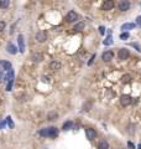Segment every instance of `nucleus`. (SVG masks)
Masks as SVG:
<instances>
[{
    "label": "nucleus",
    "instance_id": "1",
    "mask_svg": "<svg viewBox=\"0 0 141 149\" xmlns=\"http://www.w3.org/2000/svg\"><path fill=\"white\" fill-rule=\"evenodd\" d=\"M58 134V129L56 127H51V128H45L40 131V135L41 137H56Z\"/></svg>",
    "mask_w": 141,
    "mask_h": 149
},
{
    "label": "nucleus",
    "instance_id": "2",
    "mask_svg": "<svg viewBox=\"0 0 141 149\" xmlns=\"http://www.w3.org/2000/svg\"><path fill=\"white\" fill-rule=\"evenodd\" d=\"M129 56H130V52H129V50L126 48H120L119 50V54H118V57L120 61H125V60L129 59Z\"/></svg>",
    "mask_w": 141,
    "mask_h": 149
},
{
    "label": "nucleus",
    "instance_id": "3",
    "mask_svg": "<svg viewBox=\"0 0 141 149\" xmlns=\"http://www.w3.org/2000/svg\"><path fill=\"white\" fill-rule=\"evenodd\" d=\"M131 97L129 96V94H123L121 97H120V103H121V106H124V107H126V106H129V104L131 103Z\"/></svg>",
    "mask_w": 141,
    "mask_h": 149
},
{
    "label": "nucleus",
    "instance_id": "4",
    "mask_svg": "<svg viewBox=\"0 0 141 149\" xmlns=\"http://www.w3.org/2000/svg\"><path fill=\"white\" fill-rule=\"evenodd\" d=\"M66 20H67L68 22H74L76 20H78V15H77V13H76V11L70 10L69 13L67 14V16H66Z\"/></svg>",
    "mask_w": 141,
    "mask_h": 149
},
{
    "label": "nucleus",
    "instance_id": "5",
    "mask_svg": "<svg viewBox=\"0 0 141 149\" xmlns=\"http://www.w3.org/2000/svg\"><path fill=\"white\" fill-rule=\"evenodd\" d=\"M130 9V1L127 0H123L119 3V10L120 11H127Z\"/></svg>",
    "mask_w": 141,
    "mask_h": 149
},
{
    "label": "nucleus",
    "instance_id": "6",
    "mask_svg": "<svg viewBox=\"0 0 141 149\" xmlns=\"http://www.w3.org/2000/svg\"><path fill=\"white\" fill-rule=\"evenodd\" d=\"M113 8H114V1L113 0H105V1L103 3V5H101V9L105 10V11L112 10Z\"/></svg>",
    "mask_w": 141,
    "mask_h": 149
},
{
    "label": "nucleus",
    "instance_id": "7",
    "mask_svg": "<svg viewBox=\"0 0 141 149\" xmlns=\"http://www.w3.org/2000/svg\"><path fill=\"white\" fill-rule=\"evenodd\" d=\"M36 40H37L39 42H45V41L47 40V34H46V31H39V32L36 34Z\"/></svg>",
    "mask_w": 141,
    "mask_h": 149
},
{
    "label": "nucleus",
    "instance_id": "8",
    "mask_svg": "<svg viewBox=\"0 0 141 149\" xmlns=\"http://www.w3.org/2000/svg\"><path fill=\"white\" fill-rule=\"evenodd\" d=\"M114 57V54L112 51H105L104 54H103V56H101V59L103 61H105V62H109V61H112Z\"/></svg>",
    "mask_w": 141,
    "mask_h": 149
},
{
    "label": "nucleus",
    "instance_id": "9",
    "mask_svg": "<svg viewBox=\"0 0 141 149\" xmlns=\"http://www.w3.org/2000/svg\"><path fill=\"white\" fill-rule=\"evenodd\" d=\"M85 134H87V138L88 139H94L95 135H97V132L93 128H87L85 129Z\"/></svg>",
    "mask_w": 141,
    "mask_h": 149
},
{
    "label": "nucleus",
    "instance_id": "10",
    "mask_svg": "<svg viewBox=\"0 0 141 149\" xmlns=\"http://www.w3.org/2000/svg\"><path fill=\"white\" fill-rule=\"evenodd\" d=\"M17 41H19V47H20V52L22 54L25 51V42H24V36L22 35H19L17 37Z\"/></svg>",
    "mask_w": 141,
    "mask_h": 149
},
{
    "label": "nucleus",
    "instance_id": "11",
    "mask_svg": "<svg viewBox=\"0 0 141 149\" xmlns=\"http://www.w3.org/2000/svg\"><path fill=\"white\" fill-rule=\"evenodd\" d=\"M0 66H3V68L5 70V71H11L13 68H11V63L9 62V61H0Z\"/></svg>",
    "mask_w": 141,
    "mask_h": 149
},
{
    "label": "nucleus",
    "instance_id": "12",
    "mask_svg": "<svg viewBox=\"0 0 141 149\" xmlns=\"http://www.w3.org/2000/svg\"><path fill=\"white\" fill-rule=\"evenodd\" d=\"M6 50H8V52L9 54H11V55H15L16 52H17V48L15 47V45H13V44H8V46H6Z\"/></svg>",
    "mask_w": 141,
    "mask_h": 149
},
{
    "label": "nucleus",
    "instance_id": "13",
    "mask_svg": "<svg viewBox=\"0 0 141 149\" xmlns=\"http://www.w3.org/2000/svg\"><path fill=\"white\" fill-rule=\"evenodd\" d=\"M50 68L53 70V71L59 70V68H61V62H58V61H52V62L50 63Z\"/></svg>",
    "mask_w": 141,
    "mask_h": 149
},
{
    "label": "nucleus",
    "instance_id": "14",
    "mask_svg": "<svg viewBox=\"0 0 141 149\" xmlns=\"http://www.w3.org/2000/svg\"><path fill=\"white\" fill-rule=\"evenodd\" d=\"M85 24L83 22V21H79V22H77L76 25H74V28H73V30H76V31H82V30L84 29Z\"/></svg>",
    "mask_w": 141,
    "mask_h": 149
},
{
    "label": "nucleus",
    "instance_id": "15",
    "mask_svg": "<svg viewBox=\"0 0 141 149\" xmlns=\"http://www.w3.org/2000/svg\"><path fill=\"white\" fill-rule=\"evenodd\" d=\"M72 127H73V122H72V120H67V122H64L62 129H63V131H69Z\"/></svg>",
    "mask_w": 141,
    "mask_h": 149
},
{
    "label": "nucleus",
    "instance_id": "16",
    "mask_svg": "<svg viewBox=\"0 0 141 149\" xmlns=\"http://www.w3.org/2000/svg\"><path fill=\"white\" fill-rule=\"evenodd\" d=\"M92 107H93V102H92V101H87V102L83 104V111H84V112H88V111H90Z\"/></svg>",
    "mask_w": 141,
    "mask_h": 149
},
{
    "label": "nucleus",
    "instance_id": "17",
    "mask_svg": "<svg viewBox=\"0 0 141 149\" xmlns=\"http://www.w3.org/2000/svg\"><path fill=\"white\" fill-rule=\"evenodd\" d=\"M134 28H135V24H132V22H127V24H124V25L121 26V30H124V31H127V30L134 29Z\"/></svg>",
    "mask_w": 141,
    "mask_h": 149
},
{
    "label": "nucleus",
    "instance_id": "18",
    "mask_svg": "<svg viewBox=\"0 0 141 149\" xmlns=\"http://www.w3.org/2000/svg\"><path fill=\"white\" fill-rule=\"evenodd\" d=\"M42 59H43L42 54H33L32 55V60L35 62H40V61H42Z\"/></svg>",
    "mask_w": 141,
    "mask_h": 149
},
{
    "label": "nucleus",
    "instance_id": "19",
    "mask_svg": "<svg viewBox=\"0 0 141 149\" xmlns=\"http://www.w3.org/2000/svg\"><path fill=\"white\" fill-rule=\"evenodd\" d=\"M98 149H109V144H108V142H107V140H101V142L99 143Z\"/></svg>",
    "mask_w": 141,
    "mask_h": 149
},
{
    "label": "nucleus",
    "instance_id": "20",
    "mask_svg": "<svg viewBox=\"0 0 141 149\" xmlns=\"http://www.w3.org/2000/svg\"><path fill=\"white\" fill-rule=\"evenodd\" d=\"M5 80H6L8 82H10V81H14V71H13V70L8 72L6 77H5Z\"/></svg>",
    "mask_w": 141,
    "mask_h": 149
},
{
    "label": "nucleus",
    "instance_id": "21",
    "mask_svg": "<svg viewBox=\"0 0 141 149\" xmlns=\"http://www.w3.org/2000/svg\"><path fill=\"white\" fill-rule=\"evenodd\" d=\"M9 0H0V8H3V9H5V8H8L9 6Z\"/></svg>",
    "mask_w": 141,
    "mask_h": 149
},
{
    "label": "nucleus",
    "instance_id": "22",
    "mask_svg": "<svg viewBox=\"0 0 141 149\" xmlns=\"http://www.w3.org/2000/svg\"><path fill=\"white\" fill-rule=\"evenodd\" d=\"M121 80H123L124 83H129V82L131 81V77H130V74H124V76L121 77Z\"/></svg>",
    "mask_w": 141,
    "mask_h": 149
},
{
    "label": "nucleus",
    "instance_id": "23",
    "mask_svg": "<svg viewBox=\"0 0 141 149\" xmlns=\"http://www.w3.org/2000/svg\"><path fill=\"white\" fill-rule=\"evenodd\" d=\"M57 119V113L56 112H51V113H48V120H55Z\"/></svg>",
    "mask_w": 141,
    "mask_h": 149
},
{
    "label": "nucleus",
    "instance_id": "24",
    "mask_svg": "<svg viewBox=\"0 0 141 149\" xmlns=\"http://www.w3.org/2000/svg\"><path fill=\"white\" fill-rule=\"evenodd\" d=\"M13 83H14V81L8 82V85H6V91H11V88H13Z\"/></svg>",
    "mask_w": 141,
    "mask_h": 149
},
{
    "label": "nucleus",
    "instance_id": "25",
    "mask_svg": "<svg viewBox=\"0 0 141 149\" xmlns=\"http://www.w3.org/2000/svg\"><path fill=\"white\" fill-rule=\"evenodd\" d=\"M120 39H121V40H126V39H129V34H127V32H123V34L120 35Z\"/></svg>",
    "mask_w": 141,
    "mask_h": 149
},
{
    "label": "nucleus",
    "instance_id": "26",
    "mask_svg": "<svg viewBox=\"0 0 141 149\" xmlns=\"http://www.w3.org/2000/svg\"><path fill=\"white\" fill-rule=\"evenodd\" d=\"M110 44H113V40H112V36H109L105 41H104V45H110Z\"/></svg>",
    "mask_w": 141,
    "mask_h": 149
},
{
    "label": "nucleus",
    "instance_id": "27",
    "mask_svg": "<svg viewBox=\"0 0 141 149\" xmlns=\"http://www.w3.org/2000/svg\"><path fill=\"white\" fill-rule=\"evenodd\" d=\"M5 26H6V24H5V21H0V32H1L3 30L5 29Z\"/></svg>",
    "mask_w": 141,
    "mask_h": 149
},
{
    "label": "nucleus",
    "instance_id": "28",
    "mask_svg": "<svg viewBox=\"0 0 141 149\" xmlns=\"http://www.w3.org/2000/svg\"><path fill=\"white\" fill-rule=\"evenodd\" d=\"M6 120H8V123H9V127H10V128H13V127H14V123H13L11 118H10V117H8V118H6Z\"/></svg>",
    "mask_w": 141,
    "mask_h": 149
},
{
    "label": "nucleus",
    "instance_id": "29",
    "mask_svg": "<svg viewBox=\"0 0 141 149\" xmlns=\"http://www.w3.org/2000/svg\"><path fill=\"white\" fill-rule=\"evenodd\" d=\"M99 32L103 35V34L105 32V28H104V26H100V28H99Z\"/></svg>",
    "mask_w": 141,
    "mask_h": 149
},
{
    "label": "nucleus",
    "instance_id": "30",
    "mask_svg": "<svg viewBox=\"0 0 141 149\" xmlns=\"http://www.w3.org/2000/svg\"><path fill=\"white\" fill-rule=\"evenodd\" d=\"M127 147H129V149H134V148H135V145H134L131 142H129V143H127Z\"/></svg>",
    "mask_w": 141,
    "mask_h": 149
},
{
    "label": "nucleus",
    "instance_id": "31",
    "mask_svg": "<svg viewBox=\"0 0 141 149\" xmlns=\"http://www.w3.org/2000/svg\"><path fill=\"white\" fill-rule=\"evenodd\" d=\"M94 59H95V55H93V56H92V60H89V61H88V65H89V66L93 63V60H94Z\"/></svg>",
    "mask_w": 141,
    "mask_h": 149
},
{
    "label": "nucleus",
    "instance_id": "32",
    "mask_svg": "<svg viewBox=\"0 0 141 149\" xmlns=\"http://www.w3.org/2000/svg\"><path fill=\"white\" fill-rule=\"evenodd\" d=\"M136 22H137V25H140L141 26V16H139V17L136 19Z\"/></svg>",
    "mask_w": 141,
    "mask_h": 149
},
{
    "label": "nucleus",
    "instance_id": "33",
    "mask_svg": "<svg viewBox=\"0 0 141 149\" xmlns=\"http://www.w3.org/2000/svg\"><path fill=\"white\" fill-rule=\"evenodd\" d=\"M3 77H4V74H3V72L0 71V81H1V78H3Z\"/></svg>",
    "mask_w": 141,
    "mask_h": 149
},
{
    "label": "nucleus",
    "instance_id": "34",
    "mask_svg": "<svg viewBox=\"0 0 141 149\" xmlns=\"http://www.w3.org/2000/svg\"><path fill=\"white\" fill-rule=\"evenodd\" d=\"M137 149H141V144H140V145H139V147H137Z\"/></svg>",
    "mask_w": 141,
    "mask_h": 149
},
{
    "label": "nucleus",
    "instance_id": "35",
    "mask_svg": "<svg viewBox=\"0 0 141 149\" xmlns=\"http://www.w3.org/2000/svg\"><path fill=\"white\" fill-rule=\"evenodd\" d=\"M0 104H1V100H0Z\"/></svg>",
    "mask_w": 141,
    "mask_h": 149
}]
</instances>
